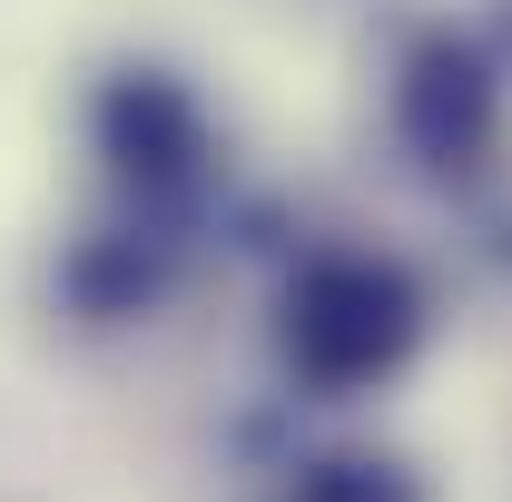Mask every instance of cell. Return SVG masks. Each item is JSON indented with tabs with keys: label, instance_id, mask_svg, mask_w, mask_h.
Instances as JSON below:
<instances>
[{
	"label": "cell",
	"instance_id": "cell-1",
	"mask_svg": "<svg viewBox=\"0 0 512 502\" xmlns=\"http://www.w3.org/2000/svg\"><path fill=\"white\" fill-rule=\"evenodd\" d=\"M414 345H424V286L375 247L306 256L286 306H276V355L316 394H365V384L404 375Z\"/></svg>",
	"mask_w": 512,
	"mask_h": 502
},
{
	"label": "cell",
	"instance_id": "cell-2",
	"mask_svg": "<svg viewBox=\"0 0 512 502\" xmlns=\"http://www.w3.org/2000/svg\"><path fill=\"white\" fill-rule=\"evenodd\" d=\"M99 148H109V168H119L128 188H188L197 168H207V119H197V99L178 79L128 69V79H109V99H99Z\"/></svg>",
	"mask_w": 512,
	"mask_h": 502
},
{
	"label": "cell",
	"instance_id": "cell-3",
	"mask_svg": "<svg viewBox=\"0 0 512 502\" xmlns=\"http://www.w3.org/2000/svg\"><path fill=\"white\" fill-rule=\"evenodd\" d=\"M404 138L424 168H473L493 148V69L463 40H424L404 60Z\"/></svg>",
	"mask_w": 512,
	"mask_h": 502
},
{
	"label": "cell",
	"instance_id": "cell-4",
	"mask_svg": "<svg viewBox=\"0 0 512 502\" xmlns=\"http://www.w3.org/2000/svg\"><path fill=\"white\" fill-rule=\"evenodd\" d=\"M296 502H424V493H414V473H404V463L335 453V463H316V473L296 483Z\"/></svg>",
	"mask_w": 512,
	"mask_h": 502
}]
</instances>
